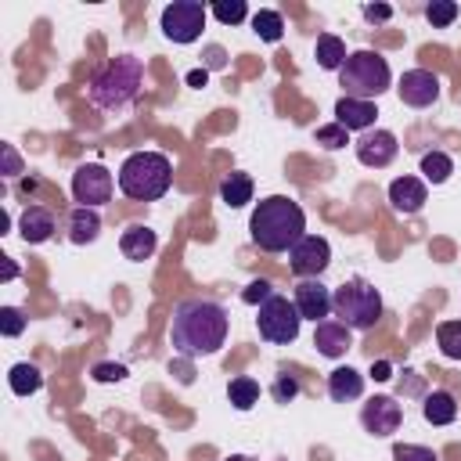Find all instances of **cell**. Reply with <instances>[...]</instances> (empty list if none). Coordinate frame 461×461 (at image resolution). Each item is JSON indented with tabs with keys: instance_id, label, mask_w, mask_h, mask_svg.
<instances>
[{
	"instance_id": "1",
	"label": "cell",
	"mask_w": 461,
	"mask_h": 461,
	"mask_svg": "<svg viewBox=\"0 0 461 461\" xmlns=\"http://www.w3.org/2000/svg\"><path fill=\"white\" fill-rule=\"evenodd\" d=\"M227 310L216 299H184L173 310L169 342L180 357H212L227 342Z\"/></svg>"
},
{
	"instance_id": "2",
	"label": "cell",
	"mask_w": 461,
	"mask_h": 461,
	"mask_svg": "<svg viewBox=\"0 0 461 461\" xmlns=\"http://www.w3.org/2000/svg\"><path fill=\"white\" fill-rule=\"evenodd\" d=\"M249 234L263 252H292V245L306 234V212L288 194H270L252 209Z\"/></svg>"
},
{
	"instance_id": "3",
	"label": "cell",
	"mask_w": 461,
	"mask_h": 461,
	"mask_svg": "<svg viewBox=\"0 0 461 461\" xmlns=\"http://www.w3.org/2000/svg\"><path fill=\"white\" fill-rule=\"evenodd\" d=\"M140 83H144V61L133 58V54H119L112 58L94 79H90V101L104 112H122L137 94H140Z\"/></svg>"
},
{
	"instance_id": "4",
	"label": "cell",
	"mask_w": 461,
	"mask_h": 461,
	"mask_svg": "<svg viewBox=\"0 0 461 461\" xmlns=\"http://www.w3.org/2000/svg\"><path fill=\"white\" fill-rule=\"evenodd\" d=\"M173 184V162L162 151H133L119 166V191L133 202H155Z\"/></svg>"
},
{
	"instance_id": "5",
	"label": "cell",
	"mask_w": 461,
	"mask_h": 461,
	"mask_svg": "<svg viewBox=\"0 0 461 461\" xmlns=\"http://www.w3.org/2000/svg\"><path fill=\"white\" fill-rule=\"evenodd\" d=\"M389 83H393V72L378 50H353L339 68V86L346 90V97H357V101H375L378 94L389 90Z\"/></svg>"
},
{
	"instance_id": "6",
	"label": "cell",
	"mask_w": 461,
	"mask_h": 461,
	"mask_svg": "<svg viewBox=\"0 0 461 461\" xmlns=\"http://www.w3.org/2000/svg\"><path fill=\"white\" fill-rule=\"evenodd\" d=\"M331 313H335L346 328L367 331V328H375L378 317H382V295H378V288H375L371 281L349 277V281H342V285L331 292Z\"/></svg>"
},
{
	"instance_id": "7",
	"label": "cell",
	"mask_w": 461,
	"mask_h": 461,
	"mask_svg": "<svg viewBox=\"0 0 461 461\" xmlns=\"http://www.w3.org/2000/svg\"><path fill=\"white\" fill-rule=\"evenodd\" d=\"M299 324H303V317H299L295 303L285 299V295H277V292H274V295L259 306V313H256L259 335H263L267 342H274V346L295 342V339H299Z\"/></svg>"
},
{
	"instance_id": "8",
	"label": "cell",
	"mask_w": 461,
	"mask_h": 461,
	"mask_svg": "<svg viewBox=\"0 0 461 461\" xmlns=\"http://www.w3.org/2000/svg\"><path fill=\"white\" fill-rule=\"evenodd\" d=\"M205 29V7L198 0H173L162 7V36L173 43H194Z\"/></svg>"
},
{
	"instance_id": "9",
	"label": "cell",
	"mask_w": 461,
	"mask_h": 461,
	"mask_svg": "<svg viewBox=\"0 0 461 461\" xmlns=\"http://www.w3.org/2000/svg\"><path fill=\"white\" fill-rule=\"evenodd\" d=\"M112 191H115V180H112V173L101 162H83L72 173V198L79 205H86V209L104 205L112 198Z\"/></svg>"
},
{
	"instance_id": "10",
	"label": "cell",
	"mask_w": 461,
	"mask_h": 461,
	"mask_svg": "<svg viewBox=\"0 0 461 461\" xmlns=\"http://www.w3.org/2000/svg\"><path fill=\"white\" fill-rule=\"evenodd\" d=\"M328 263H331V245H328V238H321V234H303V238L292 245V252H288V267H292V274H299L303 281L321 277V274L328 270Z\"/></svg>"
},
{
	"instance_id": "11",
	"label": "cell",
	"mask_w": 461,
	"mask_h": 461,
	"mask_svg": "<svg viewBox=\"0 0 461 461\" xmlns=\"http://www.w3.org/2000/svg\"><path fill=\"white\" fill-rule=\"evenodd\" d=\"M400 421H403V411H400V403H396L393 396H371V400L360 407V425H364V432H371L375 439L393 436V432L400 429Z\"/></svg>"
},
{
	"instance_id": "12",
	"label": "cell",
	"mask_w": 461,
	"mask_h": 461,
	"mask_svg": "<svg viewBox=\"0 0 461 461\" xmlns=\"http://www.w3.org/2000/svg\"><path fill=\"white\" fill-rule=\"evenodd\" d=\"M400 101L411 104V108H429L439 101V76L429 72V68H411L400 76V86H396Z\"/></svg>"
},
{
	"instance_id": "13",
	"label": "cell",
	"mask_w": 461,
	"mask_h": 461,
	"mask_svg": "<svg viewBox=\"0 0 461 461\" xmlns=\"http://www.w3.org/2000/svg\"><path fill=\"white\" fill-rule=\"evenodd\" d=\"M353 148H357L360 166H367V169H385L400 151L396 133H389V130H364Z\"/></svg>"
},
{
	"instance_id": "14",
	"label": "cell",
	"mask_w": 461,
	"mask_h": 461,
	"mask_svg": "<svg viewBox=\"0 0 461 461\" xmlns=\"http://www.w3.org/2000/svg\"><path fill=\"white\" fill-rule=\"evenodd\" d=\"M295 310H299V317L303 321H313V324H321V321H328V313H331V288L328 285H321V277H310V281H299L295 285Z\"/></svg>"
},
{
	"instance_id": "15",
	"label": "cell",
	"mask_w": 461,
	"mask_h": 461,
	"mask_svg": "<svg viewBox=\"0 0 461 461\" xmlns=\"http://www.w3.org/2000/svg\"><path fill=\"white\" fill-rule=\"evenodd\" d=\"M425 198H429V187H425V180H418V176H396V180L389 184V202H393V209L403 212V216H414V212L425 205Z\"/></svg>"
},
{
	"instance_id": "16",
	"label": "cell",
	"mask_w": 461,
	"mask_h": 461,
	"mask_svg": "<svg viewBox=\"0 0 461 461\" xmlns=\"http://www.w3.org/2000/svg\"><path fill=\"white\" fill-rule=\"evenodd\" d=\"M313 346L321 357H346V349L353 346V328H346L342 321H321L313 328Z\"/></svg>"
},
{
	"instance_id": "17",
	"label": "cell",
	"mask_w": 461,
	"mask_h": 461,
	"mask_svg": "<svg viewBox=\"0 0 461 461\" xmlns=\"http://www.w3.org/2000/svg\"><path fill=\"white\" fill-rule=\"evenodd\" d=\"M375 115H378V108H375V101H357V97H339L335 101V122L339 126H346V130H371L375 126Z\"/></svg>"
},
{
	"instance_id": "18",
	"label": "cell",
	"mask_w": 461,
	"mask_h": 461,
	"mask_svg": "<svg viewBox=\"0 0 461 461\" xmlns=\"http://www.w3.org/2000/svg\"><path fill=\"white\" fill-rule=\"evenodd\" d=\"M54 227H58V220H54V212H50L47 205H25L22 216H18V234H22L29 245L47 241V238L54 234Z\"/></svg>"
},
{
	"instance_id": "19",
	"label": "cell",
	"mask_w": 461,
	"mask_h": 461,
	"mask_svg": "<svg viewBox=\"0 0 461 461\" xmlns=\"http://www.w3.org/2000/svg\"><path fill=\"white\" fill-rule=\"evenodd\" d=\"M119 249H122L126 259L140 263V259H148V256L158 249V238H155V230H151L148 223H130V227L119 234Z\"/></svg>"
},
{
	"instance_id": "20",
	"label": "cell",
	"mask_w": 461,
	"mask_h": 461,
	"mask_svg": "<svg viewBox=\"0 0 461 461\" xmlns=\"http://www.w3.org/2000/svg\"><path fill=\"white\" fill-rule=\"evenodd\" d=\"M328 396L335 400V403H349V400H360L364 396V375L357 371V367H335L331 375H328Z\"/></svg>"
},
{
	"instance_id": "21",
	"label": "cell",
	"mask_w": 461,
	"mask_h": 461,
	"mask_svg": "<svg viewBox=\"0 0 461 461\" xmlns=\"http://www.w3.org/2000/svg\"><path fill=\"white\" fill-rule=\"evenodd\" d=\"M421 418L429 425H450L457 418V400L447 389H432L421 396Z\"/></svg>"
},
{
	"instance_id": "22",
	"label": "cell",
	"mask_w": 461,
	"mask_h": 461,
	"mask_svg": "<svg viewBox=\"0 0 461 461\" xmlns=\"http://www.w3.org/2000/svg\"><path fill=\"white\" fill-rule=\"evenodd\" d=\"M97 234H101V216H97V209L76 205V209L68 212V238H72L76 245H90Z\"/></svg>"
},
{
	"instance_id": "23",
	"label": "cell",
	"mask_w": 461,
	"mask_h": 461,
	"mask_svg": "<svg viewBox=\"0 0 461 461\" xmlns=\"http://www.w3.org/2000/svg\"><path fill=\"white\" fill-rule=\"evenodd\" d=\"M220 202L230 205V209L249 205V202H252V176H249V173H230V176H223V184H220Z\"/></svg>"
},
{
	"instance_id": "24",
	"label": "cell",
	"mask_w": 461,
	"mask_h": 461,
	"mask_svg": "<svg viewBox=\"0 0 461 461\" xmlns=\"http://www.w3.org/2000/svg\"><path fill=\"white\" fill-rule=\"evenodd\" d=\"M346 43L335 36V32H321L317 36V65L321 68H328V72H339L342 65H346Z\"/></svg>"
},
{
	"instance_id": "25",
	"label": "cell",
	"mask_w": 461,
	"mask_h": 461,
	"mask_svg": "<svg viewBox=\"0 0 461 461\" xmlns=\"http://www.w3.org/2000/svg\"><path fill=\"white\" fill-rule=\"evenodd\" d=\"M7 382H11V393H18V396H32V393H40L43 375H40V367H36V364L22 360V364H14V367H11Z\"/></svg>"
},
{
	"instance_id": "26",
	"label": "cell",
	"mask_w": 461,
	"mask_h": 461,
	"mask_svg": "<svg viewBox=\"0 0 461 461\" xmlns=\"http://www.w3.org/2000/svg\"><path fill=\"white\" fill-rule=\"evenodd\" d=\"M450 173H454V158L447 151H425L421 155V176L429 184H447Z\"/></svg>"
},
{
	"instance_id": "27",
	"label": "cell",
	"mask_w": 461,
	"mask_h": 461,
	"mask_svg": "<svg viewBox=\"0 0 461 461\" xmlns=\"http://www.w3.org/2000/svg\"><path fill=\"white\" fill-rule=\"evenodd\" d=\"M227 400H230L238 411H249V407L259 400V382H256V378H249V375L230 378V385H227Z\"/></svg>"
},
{
	"instance_id": "28",
	"label": "cell",
	"mask_w": 461,
	"mask_h": 461,
	"mask_svg": "<svg viewBox=\"0 0 461 461\" xmlns=\"http://www.w3.org/2000/svg\"><path fill=\"white\" fill-rule=\"evenodd\" d=\"M252 32L259 36V40H267V43H277L281 36H285V18L277 14V11H256L252 14Z\"/></svg>"
},
{
	"instance_id": "29",
	"label": "cell",
	"mask_w": 461,
	"mask_h": 461,
	"mask_svg": "<svg viewBox=\"0 0 461 461\" xmlns=\"http://www.w3.org/2000/svg\"><path fill=\"white\" fill-rule=\"evenodd\" d=\"M436 346L447 360H461V321H443L436 328Z\"/></svg>"
},
{
	"instance_id": "30",
	"label": "cell",
	"mask_w": 461,
	"mask_h": 461,
	"mask_svg": "<svg viewBox=\"0 0 461 461\" xmlns=\"http://www.w3.org/2000/svg\"><path fill=\"white\" fill-rule=\"evenodd\" d=\"M313 140H317L321 148H328V151H339V148L349 144V130L339 126V122H328V126H317V130H313Z\"/></svg>"
},
{
	"instance_id": "31",
	"label": "cell",
	"mask_w": 461,
	"mask_h": 461,
	"mask_svg": "<svg viewBox=\"0 0 461 461\" xmlns=\"http://www.w3.org/2000/svg\"><path fill=\"white\" fill-rule=\"evenodd\" d=\"M425 18H429L432 29H447V25L457 18V4H454V0H432V4L425 7Z\"/></svg>"
},
{
	"instance_id": "32",
	"label": "cell",
	"mask_w": 461,
	"mask_h": 461,
	"mask_svg": "<svg viewBox=\"0 0 461 461\" xmlns=\"http://www.w3.org/2000/svg\"><path fill=\"white\" fill-rule=\"evenodd\" d=\"M270 393H274V400H277V403H292V400L299 396V378H295V375H288V371H277V378H274Z\"/></svg>"
},
{
	"instance_id": "33",
	"label": "cell",
	"mask_w": 461,
	"mask_h": 461,
	"mask_svg": "<svg viewBox=\"0 0 461 461\" xmlns=\"http://www.w3.org/2000/svg\"><path fill=\"white\" fill-rule=\"evenodd\" d=\"M212 14L223 22V25H238V22H245V14H249V7H245V0H220V4H212Z\"/></svg>"
},
{
	"instance_id": "34",
	"label": "cell",
	"mask_w": 461,
	"mask_h": 461,
	"mask_svg": "<svg viewBox=\"0 0 461 461\" xmlns=\"http://www.w3.org/2000/svg\"><path fill=\"white\" fill-rule=\"evenodd\" d=\"M0 331H4L7 339H18V335L25 331V313H22L18 306H4V310H0Z\"/></svg>"
},
{
	"instance_id": "35",
	"label": "cell",
	"mask_w": 461,
	"mask_h": 461,
	"mask_svg": "<svg viewBox=\"0 0 461 461\" xmlns=\"http://www.w3.org/2000/svg\"><path fill=\"white\" fill-rule=\"evenodd\" d=\"M393 461H436L432 447H418V443H396L393 447Z\"/></svg>"
},
{
	"instance_id": "36",
	"label": "cell",
	"mask_w": 461,
	"mask_h": 461,
	"mask_svg": "<svg viewBox=\"0 0 461 461\" xmlns=\"http://www.w3.org/2000/svg\"><path fill=\"white\" fill-rule=\"evenodd\" d=\"M270 295H274V285H270L267 277H256L252 285H245V292H241V303H249V306H263Z\"/></svg>"
},
{
	"instance_id": "37",
	"label": "cell",
	"mask_w": 461,
	"mask_h": 461,
	"mask_svg": "<svg viewBox=\"0 0 461 461\" xmlns=\"http://www.w3.org/2000/svg\"><path fill=\"white\" fill-rule=\"evenodd\" d=\"M94 382H122L126 378V367L122 364H108V360H101V364H94Z\"/></svg>"
},
{
	"instance_id": "38",
	"label": "cell",
	"mask_w": 461,
	"mask_h": 461,
	"mask_svg": "<svg viewBox=\"0 0 461 461\" xmlns=\"http://www.w3.org/2000/svg\"><path fill=\"white\" fill-rule=\"evenodd\" d=\"M202 58H205V72H209V68H223V65H227V54H223V47H216V43H209Z\"/></svg>"
},
{
	"instance_id": "39",
	"label": "cell",
	"mask_w": 461,
	"mask_h": 461,
	"mask_svg": "<svg viewBox=\"0 0 461 461\" xmlns=\"http://www.w3.org/2000/svg\"><path fill=\"white\" fill-rule=\"evenodd\" d=\"M389 14H393L389 4H364V18H367V22H385Z\"/></svg>"
},
{
	"instance_id": "40",
	"label": "cell",
	"mask_w": 461,
	"mask_h": 461,
	"mask_svg": "<svg viewBox=\"0 0 461 461\" xmlns=\"http://www.w3.org/2000/svg\"><path fill=\"white\" fill-rule=\"evenodd\" d=\"M371 378H375V382H389V378H393V364H389V360H375V364H371Z\"/></svg>"
},
{
	"instance_id": "41",
	"label": "cell",
	"mask_w": 461,
	"mask_h": 461,
	"mask_svg": "<svg viewBox=\"0 0 461 461\" xmlns=\"http://www.w3.org/2000/svg\"><path fill=\"white\" fill-rule=\"evenodd\" d=\"M4 162H7V176H18L22 173V162H18V155H14L11 144H4Z\"/></svg>"
},
{
	"instance_id": "42",
	"label": "cell",
	"mask_w": 461,
	"mask_h": 461,
	"mask_svg": "<svg viewBox=\"0 0 461 461\" xmlns=\"http://www.w3.org/2000/svg\"><path fill=\"white\" fill-rule=\"evenodd\" d=\"M205 79H209L205 68H191V72H187V86H205Z\"/></svg>"
},
{
	"instance_id": "43",
	"label": "cell",
	"mask_w": 461,
	"mask_h": 461,
	"mask_svg": "<svg viewBox=\"0 0 461 461\" xmlns=\"http://www.w3.org/2000/svg\"><path fill=\"white\" fill-rule=\"evenodd\" d=\"M18 274V267H14V259L11 256H4V274H0V281H11Z\"/></svg>"
},
{
	"instance_id": "44",
	"label": "cell",
	"mask_w": 461,
	"mask_h": 461,
	"mask_svg": "<svg viewBox=\"0 0 461 461\" xmlns=\"http://www.w3.org/2000/svg\"><path fill=\"white\" fill-rule=\"evenodd\" d=\"M227 461H252V457H245V454H230Z\"/></svg>"
}]
</instances>
